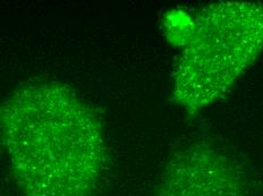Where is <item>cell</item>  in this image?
<instances>
[{
    "instance_id": "1",
    "label": "cell",
    "mask_w": 263,
    "mask_h": 196,
    "mask_svg": "<svg viewBox=\"0 0 263 196\" xmlns=\"http://www.w3.org/2000/svg\"><path fill=\"white\" fill-rule=\"evenodd\" d=\"M0 143L20 196H93L107 171L101 119L60 82L26 83L0 103Z\"/></svg>"
},
{
    "instance_id": "2",
    "label": "cell",
    "mask_w": 263,
    "mask_h": 196,
    "mask_svg": "<svg viewBox=\"0 0 263 196\" xmlns=\"http://www.w3.org/2000/svg\"><path fill=\"white\" fill-rule=\"evenodd\" d=\"M263 53V4L220 2L195 15L173 75L174 101L194 115L234 88Z\"/></svg>"
},
{
    "instance_id": "3",
    "label": "cell",
    "mask_w": 263,
    "mask_h": 196,
    "mask_svg": "<svg viewBox=\"0 0 263 196\" xmlns=\"http://www.w3.org/2000/svg\"><path fill=\"white\" fill-rule=\"evenodd\" d=\"M156 196H250L243 166L218 145L197 141L175 151Z\"/></svg>"
},
{
    "instance_id": "4",
    "label": "cell",
    "mask_w": 263,
    "mask_h": 196,
    "mask_svg": "<svg viewBox=\"0 0 263 196\" xmlns=\"http://www.w3.org/2000/svg\"><path fill=\"white\" fill-rule=\"evenodd\" d=\"M194 23L195 16H191L185 12H173L167 15L164 30L169 40L183 48L193 33Z\"/></svg>"
}]
</instances>
